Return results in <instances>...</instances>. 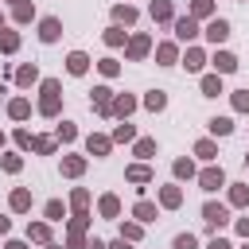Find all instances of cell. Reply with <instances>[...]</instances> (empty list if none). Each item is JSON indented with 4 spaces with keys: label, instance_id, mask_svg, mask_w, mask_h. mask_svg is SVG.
Instances as JSON below:
<instances>
[{
    "label": "cell",
    "instance_id": "cell-1",
    "mask_svg": "<svg viewBox=\"0 0 249 249\" xmlns=\"http://www.w3.org/2000/svg\"><path fill=\"white\" fill-rule=\"evenodd\" d=\"M35 113L47 117V121H58V117H62V82H58V78H43V82H39Z\"/></svg>",
    "mask_w": 249,
    "mask_h": 249
},
{
    "label": "cell",
    "instance_id": "cell-2",
    "mask_svg": "<svg viewBox=\"0 0 249 249\" xmlns=\"http://www.w3.org/2000/svg\"><path fill=\"white\" fill-rule=\"evenodd\" d=\"M152 47H156V43H152V35L132 31V35H128V43H124V58H128V62H144V58L152 54Z\"/></svg>",
    "mask_w": 249,
    "mask_h": 249
},
{
    "label": "cell",
    "instance_id": "cell-3",
    "mask_svg": "<svg viewBox=\"0 0 249 249\" xmlns=\"http://www.w3.org/2000/svg\"><path fill=\"white\" fill-rule=\"evenodd\" d=\"M195 183L206 191V195H214V191H222L226 187V171H222V163H206L198 175H195Z\"/></svg>",
    "mask_w": 249,
    "mask_h": 249
},
{
    "label": "cell",
    "instance_id": "cell-4",
    "mask_svg": "<svg viewBox=\"0 0 249 249\" xmlns=\"http://www.w3.org/2000/svg\"><path fill=\"white\" fill-rule=\"evenodd\" d=\"M202 222L218 233V230L230 222V206H226V202H218V198H206V202H202Z\"/></svg>",
    "mask_w": 249,
    "mask_h": 249
},
{
    "label": "cell",
    "instance_id": "cell-5",
    "mask_svg": "<svg viewBox=\"0 0 249 249\" xmlns=\"http://www.w3.org/2000/svg\"><path fill=\"white\" fill-rule=\"evenodd\" d=\"M202 35H206V43L210 47H222L230 35H233V27H230V19H222V16H214V19H206V27H202Z\"/></svg>",
    "mask_w": 249,
    "mask_h": 249
},
{
    "label": "cell",
    "instance_id": "cell-6",
    "mask_svg": "<svg viewBox=\"0 0 249 249\" xmlns=\"http://www.w3.org/2000/svg\"><path fill=\"white\" fill-rule=\"evenodd\" d=\"M171 31H175V43H187V47H191V43H195V39L202 35V27H198V23L191 19V16H175Z\"/></svg>",
    "mask_w": 249,
    "mask_h": 249
},
{
    "label": "cell",
    "instance_id": "cell-7",
    "mask_svg": "<svg viewBox=\"0 0 249 249\" xmlns=\"http://www.w3.org/2000/svg\"><path fill=\"white\" fill-rule=\"evenodd\" d=\"M206 62H210V66H214V74H222V78H226V74H233V70L241 66V58H237L233 51H222V47H214V54H210Z\"/></svg>",
    "mask_w": 249,
    "mask_h": 249
},
{
    "label": "cell",
    "instance_id": "cell-8",
    "mask_svg": "<svg viewBox=\"0 0 249 249\" xmlns=\"http://www.w3.org/2000/svg\"><path fill=\"white\" fill-rule=\"evenodd\" d=\"M156 206H160V210H179V206H183V187H179V183H163V187L156 191Z\"/></svg>",
    "mask_w": 249,
    "mask_h": 249
},
{
    "label": "cell",
    "instance_id": "cell-9",
    "mask_svg": "<svg viewBox=\"0 0 249 249\" xmlns=\"http://www.w3.org/2000/svg\"><path fill=\"white\" fill-rule=\"evenodd\" d=\"M148 16L156 27H171L175 23V0H152L148 4Z\"/></svg>",
    "mask_w": 249,
    "mask_h": 249
},
{
    "label": "cell",
    "instance_id": "cell-10",
    "mask_svg": "<svg viewBox=\"0 0 249 249\" xmlns=\"http://www.w3.org/2000/svg\"><path fill=\"white\" fill-rule=\"evenodd\" d=\"M136 109H140V97H132V93H113V109H109V117L128 121Z\"/></svg>",
    "mask_w": 249,
    "mask_h": 249
},
{
    "label": "cell",
    "instance_id": "cell-11",
    "mask_svg": "<svg viewBox=\"0 0 249 249\" xmlns=\"http://www.w3.org/2000/svg\"><path fill=\"white\" fill-rule=\"evenodd\" d=\"M152 54H156V66H175L183 51H179V43H175V39H163V43H156V47H152Z\"/></svg>",
    "mask_w": 249,
    "mask_h": 249
},
{
    "label": "cell",
    "instance_id": "cell-12",
    "mask_svg": "<svg viewBox=\"0 0 249 249\" xmlns=\"http://www.w3.org/2000/svg\"><path fill=\"white\" fill-rule=\"evenodd\" d=\"M89 109H93L97 117H109V109H113V89H109V86H93V89H89Z\"/></svg>",
    "mask_w": 249,
    "mask_h": 249
},
{
    "label": "cell",
    "instance_id": "cell-13",
    "mask_svg": "<svg viewBox=\"0 0 249 249\" xmlns=\"http://www.w3.org/2000/svg\"><path fill=\"white\" fill-rule=\"evenodd\" d=\"M62 39V19L58 16H39V43H58Z\"/></svg>",
    "mask_w": 249,
    "mask_h": 249
},
{
    "label": "cell",
    "instance_id": "cell-14",
    "mask_svg": "<svg viewBox=\"0 0 249 249\" xmlns=\"http://www.w3.org/2000/svg\"><path fill=\"white\" fill-rule=\"evenodd\" d=\"M124 179H128V183H136V191H144V187L156 179V171H152L148 163H140V160H136V163H128V167H124Z\"/></svg>",
    "mask_w": 249,
    "mask_h": 249
},
{
    "label": "cell",
    "instance_id": "cell-15",
    "mask_svg": "<svg viewBox=\"0 0 249 249\" xmlns=\"http://www.w3.org/2000/svg\"><path fill=\"white\" fill-rule=\"evenodd\" d=\"M128 214H132V222H140V226H148V222H156V218H160V206H156L152 198H136Z\"/></svg>",
    "mask_w": 249,
    "mask_h": 249
},
{
    "label": "cell",
    "instance_id": "cell-16",
    "mask_svg": "<svg viewBox=\"0 0 249 249\" xmlns=\"http://www.w3.org/2000/svg\"><path fill=\"white\" fill-rule=\"evenodd\" d=\"M206 58H210V54H206L202 47H195V43H191V47H187V51L179 54V62L187 66V74H198V70L206 66Z\"/></svg>",
    "mask_w": 249,
    "mask_h": 249
},
{
    "label": "cell",
    "instance_id": "cell-17",
    "mask_svg": "<svg viewBox=\"0 0 249 249\" xmlns=\"http://www.w3.org/2000/svg\"><path fill=\"white\" fill-rule=\"evenodd\" d=\"M12 78H16V86H19V89H31V86H39V82H43V74H39V66H35V62L16 66V74H12Z\"/></svg>",
    "mask_w": 249,
    "mask_h": 249
},
{
    "label": "cell",
    "instance_id": "cell-18",
    "mask_svg": "<svg viewBox=\"0 0 249 249\" xmlns=\"http://www.w3.org/2000/svg\"><path fill=\"white\" fill-rule=\"evenodd\" d=\"M121 210H124V206H121V195H113V191H105V195L97 198V214H101V218H109V222H117V218H121Z\"/></svg>",
    "mask_w": 249,
    "mask_h": 249
},
{
    "label": "cell",
    "instance_id": "cell-19",
    "mask_svg": "<svg viewBox=\"0 0 249 249\" xmlns=\"http://www.w3.org/2000/svg\"><path fill=\"white\" fill-rule=\"evenodd\" d=\"M136 19H140V8L136 4H128V0L124 4H113V23L117 27H132Z\"/></svg>",
    "mask_w": 249,
    "mask_h": 249
},
{
    "label": "cell",
    "instance_id": "cell-20",
    "mask_svg": "<svg viewBox=\"0 0 249 249\" xmlns=\"http://www.w3.org/2000/svg\"><path fill=\"white\" fill-rule=\"evenodd\" d=\"M86 152L97 156V160H105V156L113 152V140H109L105 132H89V136H86Z\"/></svg>",
    "mask_w": 249,
    "mask_h": 249
},
{
    "label": "cell",
    "instance_id": "cell-21",
    "mask_svg": "<svg viewBox=\"0 0 249 249\" xmlns=\"http://www.w3.org/2000/svg\"><path fill=\"white\" fill-rule=\"evenodd\" d=\"M86 167H89V160H86V156H62V163H58V171H62L66 179H82V175H86Z\"/></svg>",
    "mask_w": 249,
    "mask_h": 249
},
{
    "label": "cell",
    "instance_id": "cell-22",
    "mask_svg": "<svg viewBox=\"0 0 249 249\" xmlns=\"http://www.w3.org/2000/svg\"><path fill=\"white\" fill-rule=\"evenodd\" d=\"M187 16H191L195 23H206V19H214V16H218V4H214V0H191Z\"/></svg>",
    "mask_w": 249,
    "mask_h": 249
},
{
    "label": "cell",
    "instance_id": "cell-23",
    "mask_svg": "<svg viewBox=\"0 0 249 249\" xmlns=\"http://www.w3.org/2000/svg\"><path fill=\"white\" fill-rule=\"evenodd\" d=\"M156 152H160V144H156V136H136V140H132V156H136L140 163H148V160H152Z\"/></svg>",
    "mask_w": 249,
    "mask_h": 249
},
{
    "label": "cell",
    "instance_id": "cell-24",
    "mask_svg": "<svg viewBox=\"0 0 249 249\" xmlns=\"http://www.w3.org/2000/svg\"><path fill=\"white\" fill-rule=\"evenodd\" d=\"M202 163H218V140L214 136H202V140H195V148H191Z\"/></svg>",
    "mask_w": 249,
    "mask_h": 249
},
{
    "label": "cell",
    "instance_id": "cell-25",
    "mask_svg": "<svg viewBox=\"0 0 249 249\" xmlns=\"http://www.w3.org/2000/svg\"><path fill=\"white\" fill-rule=\"evenodd\" d=\"M226 187H230L226 206H230V210H245V206H249V183H226Z\"/></svg>",
    "mask_w": 249,
    "mask_h": 249
},
{
    "label": "cell",
    "instance_id": "cell-26",
    "mask_svg": "<svg viewBox=\"0 0 249 249\" xmlns=\"http://www.w3.org/2000/svg\"><path fill=\"white\" fill-rule=\"evenodd\" d=\"M35 19H39V12H35V4H31V0H19V4L12 8V23L27 27V23H35Z\"/></svg>",
    "mask_w": 249,
    "mask_h": 249
},
{
    "label": "cell",
    "instance_id": "cell-27",
    "mask_svg": "<svg viewBox=\"0 0 249 249\" xmlns=\"http://www.w3.org/2000/svg\"><path fill=\"white\" fill-rule=\"evenodd\" d=\"M89 62H93V58H89L86 51H70V54H66V74H74V78H82V74L89 70Z\"/></svg>",
    "mask_w": 249,
    "mask_h": 249
},
{
    "label": "cell",
    "instance_id": "cell-28",
    "mask_svg": "<svg viewBox=\"0 0 249 249\" xmlns=\"http://www.w3.org/2000/svg\"><path fill=\"white\" fill-rule=\"evenodd\" d=\"M8 206H12V214H27V210H31V191H27V187H12Z\"/></svg>",
    "mask_w": 249,
    "mask_h": 249
},
{
    "label": "cell",
    "instance_id": "cell-29",
    "mask_svg": "<svg viewBox=\"0 0 249 249\" xmlns=\"http://www.w3.org/2000/svg\"><path fill=\"white\" fill-rule=\"evenodd\" d=\"M27 241H35V245H51V241H54L51 222H27Z\"/></svg>",
    "mask_w": 249,
    "mask_h": 249
},
{
    "label": "cell",
    "instance_id": "cell-30",
    "mask_svg": "<svg viewBox=\"0 0 249 249\" xmlns=\"http://www.w3.org/2000/svg\"><path fill=\"white\" fill-rule=\"evenodd\" d=\"M171 175H175V183H183V179H195V175H198V167H195V160H191V156H179V160L171 163Z\"/></svg>",
    "mask_w": 249,
    "mask_h": 249
},
{
    "label": "cell",
    "instance_id": "cell-31",
    "mask_svg": "<svg viewBox=\"0 0 249 249\" xmlns=\"http://www.w3.org/2000/svg\"><path fill=\"white\" fill-rule=\"evenodd\" d=\"M101 39H105V47H109V51H117V47H124V43H128V31H124V27H117V23H109V27L101 31Z\"/></svg>",
    "mask_w": 249,
    "mask_h": 249
},
{
    "label": "cell",
    "instance_id": "cell-32",
    "mask_svg": "<svg viewBox=\"0 0 249 249\" xmlns=\"http://www.w3.org/2000/svg\"><path fill=\"white\" fill-rule=\"evenodd\" d=\"M198 89H202V97H218V93H226V86H222V74H202V82H198Z\"/></svg>",
    "mask_w": 249,
    "mask_h": 249
},
{
    "label": "cell",
    "instance_id": "cell-33",
    "mask_svg": "<svg viewBox=\"0 0 249 249\" xmlns=\"http://www.w3.org/2000/svg\"><path fill=\"white\" fill-rule=\"evenodd\" d=\"M4 109H8L12 121H27V117H31V97H12Z\"/></svg>",
    "mask_w": 249,
    "mask_h": 249
},
{
    "label": "cell",
    "instance_id": "cell-34",
    "mask_svg": "<svg viewBox=\"0 0 249 249\" xmlns=\"http://www.w3.org/2000/svg\"><path fill=\"white\" fill-rule=\"evenodd\" d=\"M140 105H144L148 113H163V109H167V93H163V89H148Z\"/></svg>",
    "mask_w": 249,
    "mask_h": 249
},
{
    "label": "cell",
    "instance_id": "cell-35",
    "mask_svg": "<svg viewBox=\"0 0 249 249\" xmlns=\"http://www.w3.org/2000/svg\"><path fill=\"white\" fill-rule=\"evenodd\" d=\"M51 136H54L58 144H74V140H78V124H74V121H58Z\"/></svg>",
    "mask_w": 249,
    "mask_h": 249
},
{
    "label": "cell",
    "instance_id": "cell-36",
    "mask_svg": "<svg viewBox=\"0 0 249 249\" xmlns=\"http://www.w3.org/2000/svg\"><path fill=\"white\" fill-rule=\"evenodd\" d=\"M43 222H66V206H62V198H51V202H43Z\"/></svg>",
    "mask_w": 249,
    "mask_h": 249
},
{
    "label": "cell",
    "instance_id": "cell-37",
    "mask_svg": "<svg viewBox=\"0 0 249 249\" xmlns=\"http://www.w3.org/2000/svg\"><path fill=\"white\" fill-rule=\"evenodd\" d=\"M89 226H93V218H89V210H74V214L66 218V230H70V233H86Z\"/></svg>",
    "mask_w": 249,
    "mask_h": 249
},
{
    "label": "cell",
    "instance_id": "cell-38",
    "mask_svg": "<svg viewBox=\"0 0 249 249\" xmlns=\"http://www.w3.org/2000/svg\"><path fill=\"white\" fill-rule=\"evenodd\" d=\"M19 43H23V39H19V31H12V27H4V31H0V54H16V51H19Z\"/></svg>",
    "mask_w": 249,
    "mask_h": 249
},
{
    "label": "cell",
    "instance_id": "cell-39",
    "mask_svg": "<svg viewBox=\"0 0 249 249\" xmlns=\"http://www.w3.org/2000/svg\"><path fill=\"white\" fill-rule=\"evenodd\" d=\"M206 128H210V136L218 140V136H230V132H233V121H230V117H210Z\"/></svg>",
    "mask_w": 249,
    "mask_h": 249
},
{
    "label": "cell",
    "instance_id": "cell-40",
    "mask_svg": "<svg viewBox=\"0 0 249 249\" xmlns=\"http://www.w3.org/2000/svg\"><path fill=\"white\" fill-rule=\"evenodd\" d=\"M113 144H132L136 140V124H128V121H121L117 128H113V136H109Z\"/></svg>",
    "mask_w": 249,
    "mask_h": 249
},
{
    "label": "cell",
    "instance_id": "cell-41",
    "mask_svg": "<svg viewBox=\"0 0 249 249\" xmlns=\"http://www.w3.org/2000/svg\"><path fill=\"white\" fill-rule=\"evenodd\" d=\"M0 171L19 175V171H23V156H19V152H4V156H0Z\"/></svg>",
    "mask_w": 249,
    "mask_h": 249
},
{
    "label": "cell",
    "instance_id": "cell-42",
    "mask_svg": "<svg viewBox=\"0 0 249 249\" xmlns=\"http://www.w3.org/2000/svg\"><path fill=\"white\" fill-rule=\"evenodd\" d=\"M93 66L101 70V78H117V74H121V58H113V54H105V58H97Z\"/></svg>",
    "mask_w": 249,
    "mask_h": 249
},
{
    "label": "cell",
    "instance_id": "cell-43",
    "mask_svg": "<svg viewBox=\"0 0 249 249\" xmlns=\"http://www.w3.org/2000/svg\"><path fill=\"white\" fill-rule=\"evenodd\" d=\"M89 202H93V195L86 187H74L70 191V210H89Z\"/></svg>",
    "mask_w": 249,
    "mask_h": 249
},
{
    "label": "cell",
    "instance_id": "cell-44",
    "mask_svg": "<svg viewBox=\"0 0 249 249\" xmlns=\"http://www.w3.org/2000/svg\"><path fill=\"white\" fill-rule=\"evenodd\" d=\"M117 237H124V241H132V245H136V241L144 237V226L128 218V222H121V233H117Z\"/></svg>",
    "mask_w": 249,
    "mask_h": 249
},
{
    "label": "cell",
    "instance_id": "cell-45",
    "mask_svg": "<svg viewBox=\"0 0 249 249\" xmlns=\"http://www.w3.org/2000/svg\"><path fill=\"white\" fill-rule=\"evenodd\" d=\"M12 140H16V148H19V152H31V148H35V132H31V128H16V132H12Z\"/></svg>",
    "mask_w": 249,
    "mask_h": 249
},
{
    "label": "cell",
    "instance_id": "cell-46",
    "mask_svg": "<svg viewBox=\"0 0 249 249\" xmlns=\"http://www.w3.org/2000/svg\"><path fill=\"white\" fill-rule=\"evenodd\" d=\"M35 156H54L58 152V140L54 136H35V148H31Z\"/></svg>",
    "mask_w": 249,
    "mask_h": 249
},
{
    "label": "cell",
    "instance_id": "cell-47",
    "mask_svg": "<svg viewBox=\"0 0 249 249\" xmlns=\"http://www.w3.org/2000/svg\"><path fill=\"white\" fill-rule=\"evenodd\" d=\"M230 105H233V113H249V89H233Z\"/></svg>",
    "mask_w": 249,
    "mask_h": 249
},
{
    "label": "cell",
    "instance_id": "cell-48",
    "mask_svg": "<svg viewBox=\"0 0 249 249\" xmlns=\"http://www.w3.org/2000/svg\"><path fill=\"white\" fill-rule=\"evenodd\" d=\"M171 249H198V237L187 230V233H175V241H171Z\"/></svg>",
    "mask_w": 249,
    "mask_h": 249
},
{
    "label": "cell",
    "instance_id": "cell-49",
    "mask_svg": "<svg viewBox=\"0 0 249 249\" xmlns=\"http://www.w3.org/2000/svg\"><path fill=\"white\" fill-rule=\"evenodd\" d=\"M233 230H237V237L249 241V214H245V218H233Z\"/></svg>",
    "mask_w": 249,
    "mask_h": 249
},
{
    "label": "cell",
    "instance_id": "cell-50",
    "mask_svg": "<svg viewBox=\"0 0 249 249\" xmlns=\"http://www.w3.org/2000/svg\"><path fill=\"white\" fill-rule=\"evenodd\" d=\"M27 245H31L27 237H8V241H4V249H27Z\"/></svg>",
    "mask_w": 249,
    "mask_h": 249
},
{
    "label": "cell",
    "instance_id": "cell-51",
    "mask_svg": "<svg viewBox=\"0 0 249 249\" xmlns=\"http://www.w3.org/2000/svg\"><path fill=\"white\" fill-rule=\"evenodd\" d=\"M206 249H233V245H230V241H226V237H218V233H214V237H210V241H206Z\"/></svg>",
    "mask_w": 249,
    "mask_h": 249
},
{
    "label": "cell",
    "instance_id": "cell-52",
    "mask_svg": "<svg viewBox=\"0 0 249 249\" xmlns=\"http://www.w3.org/2000/svg\"><path fill=\"white\" fill-rule=\"evenodd\" d=\"M82 249H105V241H101V237H86V241H82Z\"/></svg>",
    "mask_w": 249,
    "mask_h": 249
},
{
    "label": "cell",
    "instance_id": "cell-53",
    "mask_svg": "<svg viewBox=\"0 0 249 249\" xmlns=\"http://www.w3.org/2000/svg\"><path fill=\"white\" fill-rule=\"evenodd\" d=\"M105 249H132V241H124V237H113Z\"/></svg>",
    "mask_w": 249,
    "mask_h": 249
},
{
    "label": "cell",
    "instance_id": "cell-54",
    "mask_svg": "<svg viewBox=\"0 0 249 249\" xmlns=\"http://www.w3.org/2000/svg\"><path fill=\"white\" fill-rule=\"evenodd\" d=\"M8 233H12V218H4V214H0V237H8Z\"/></svg>",
    "mask_w": 249,
    "mask_h": 249
},
{
    "label": "cell",
    "instance_id": "cell-55",
    "mask_svg": "<svg viewBox=\"0 0 249 249\" xmlns=\"http://www.w3.org/2000/svg\"><path fill=\"white\" fill-rule=\"evenodd\" d=\"M43 249H66V245H58V241H51V245H43Z\"/></svg>",
    "mask_w": 249,
    "mask_h": 249
},
{
    "label": "cell",
    "instance_id": "cell-56",
    "mask_svg": "<svg viewBox=\"0 0 249 249\" xmlns=\"http://www.w3.org/2000/svg\"><path fill=\"white\" fill-rule=\"evenodd\" d=\"M4 144H8V136H4V132H0V152H4Z\"/></svg>",
    "mask_w": 249,
    "mask_h": 249
},
{
    "label": "cell",
    "instance_id": "cell-57",
    "mask_svg": "<svg viewBox=\"0 0 249 249\" xmlns=\"http://www.w3.org/2000/svg\"><path fill=\"white\" fill-rule=\"evenodd\" d=\"M0 31H4V12H0Z\"/></svg>",
    "mask_w": 249,
    "mask_h": 249
},
{
    "label": "cell",
    "instance_id": "cell-58",
    "mask_svg": "<svg viewBox=\"0 0 249 249\" xmlns=\"http://www.w3.org/2000/svg\"><path fill=\"white\" fill-rule=\"evenodd\" d=\"M8 4H12V8H16V4H19V0H8Z\"/></svg>",
    "mask_w": 249,
    "mask_h": 249
},
{
    "label": "cell",
    "instance_id": "cell-59",
    "mask_svg": "<svg viewBox=\"0 0 249 249\" xmlns=\"http://www.w3.org/2000/svg\"><path fill=\"white\" fill-rule=\"evenodd\" d=\"M245 167H249V152H245Z\"/></svg>",
    "mask_w": 249,
    "mask_h": 249
},
{
    "label": "cell",
    "instance_id": "cell-60",
    "mask_svg": "<svg viewBox=\"0 0 249 249\" xmlns=\"http://www.w3.org/2000/svg\"><path fill=\"white\" fill-rule=\"evenodd\" d=\"M0 101H4V86H0Z\"/></svg>",
    "mask_w": 249,
    "mask_h": 249
},
{
    "label": "cell",
    "instance_id": "cell-61",
    "mask_svg": "<svg viewBox=\"0 0 249 249\" xmlns=\"http://www.w3.org/2000/svg\"><path fill=\"white\" fill-rule=\"evenodd\" d=\"M241 249H249V241H245V245H241Z\"/></svg>",
    "mask_w": 249,
    "mask_h": 249
},
{
    "label": "cell",
    "instance_id": "cell-62",
    "mask_svg": "<svg viewBox=\"0 0 249 249\" xmlns=\"http://www.w3.org/2000/svg\"><path fill=\"white\" fill-rule=\"evenodd\" d=\"M241 4H245V0H241Z\"/></svg>",
    "mask_w": 249,
    "mask_h": 249
}]
</instances>
